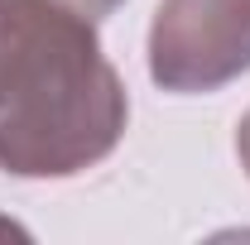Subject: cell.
Returning <instances> with one entry per match:
<instances>
[{
	"mask_svg": "<svg viewBox=\"0 0 250 245\" xmlns=\"http://www.w3.org/2000/svg\"><path fill=\"white\" fill-rule=\"evenodd\" d=\"M0 236H24V231H20L15 221H5V216H0Z\"/></svg>",
	"mask_w": 250,
	"mask_h": 245,
	"instance_id": "5",
	"label": "cell"
},
{
	"mask_svg": "<svg viewBox=\"0 0 250 245\" xmlns=\"http://www.w3.org/2000/svg\"><path fill=\"white\" fill-rule=\"evenodd\" d=\"M149 72L164 92H212L250 72V0H159Z\"/></svg>",
	"mask_w": 250,
	"mask_h": 245,
	"instance_id": "2",
	"label": "cell"
},
{
	"mask_svg": "<svg viewBox=\"0 0 250 245\" xmlns=\"http://www.w3.org/2000/svg\"><path fill=\"white\" fill-rule=\"evenodd\" d=\"M58 5H67L72 15H82V20H92V24H96V20H106L121 0H58Z\"/></svg>",
	"mask_w": 250,
	"mask_h": 245,
	"instance_id": "3",
	"label": "cell"
},
{
	"mask_svg": "<svg viewBox=\"0 0 250 245\" xmlns=\"http://www.w3.org/2000/svg\"><path fill=\"white\" fill-rule=\"evenodd\" d=\"M236 154L246 159V168H250V116L241 121V135H236Z\"/></svg>",
	"mask_w": 250,
	"mask_h": 245,
	"instance_id": "4",
	"label": "cell"
},
{
	"mask_svg": "<svg viewBox=\"0 0 250 245\" xmlns=\"http://www.w3.org/2000/svg\"><path fill=\"white\" fill-rule=\"evenodd\" d=\"M125 87L92 20L58 0H0V168L67 178L116 149Z\"/></svg>",
	"mask_w": 250,
	"mask_h": 245,
	"instance_id": "1",
	"label": "cell"
}]
</instances>
